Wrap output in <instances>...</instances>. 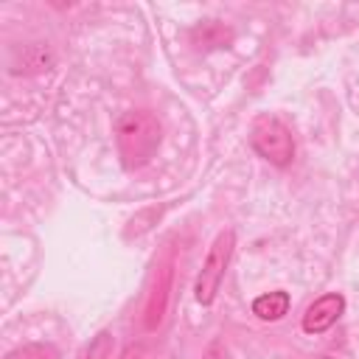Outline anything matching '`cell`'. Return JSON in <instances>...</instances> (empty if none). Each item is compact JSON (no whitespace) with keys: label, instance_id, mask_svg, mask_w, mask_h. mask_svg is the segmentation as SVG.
<instances>
[{"label":"cell","instance_id":"1","mask_svg":"<svg viewBox=\"0 0 359 359\" xmlns=\"http://www.w3.org/2000/svg\"><path fill=\"white\" fill-rule=\"evenodd\" d=\"M115 132H118V149H121L123 163L129 168L143 165L154 154V149L160 143V123H157V118L149 115V112H140V109L137 112H126L118 121Z\"/></svg>","mask_w":359,"mask_h":359},{"label":"cell","instance_id":"2","mask_svg":"<svg viewBox=\"0 0 359 359\" xmlns=\"http://www.w3.org/2000/svg\"><path fill=\"white\" fill-rule=\"evenodd\" d=\"M233 241H236L233 230H222L213 238L210 250H208V258H205V264L199 269V278H196V286H194V294L202 306L213 303L216 294H219V286L224 280V269H227L230 255H233Z\"/></svg>","mask_w":359,"mask_h":359},{"label":"cell","instance_id":"3","mask_svg":"<svg viewBox=\"0 0 359 359\" xmlns=\"http://www.w3.org/2000/svg\"><path fill=\"white\" fill-rule=\"evenodd\" d=\"M250 143H252V149H255L264 160H269L272 165H289L292 157H294L292 132H289L278 118H269V115H261V118L252 123Z\"/></svg>","mask_w":359,"mask_h":359},{"label":"cell","instance_id":"4","mask_svg":"<svg viewBox=\"0 0 359 359\" xmlns=\"http://www.w3.org/2000/svg\"><path fill=\"white\" fill-rule=\"evenodd\" d=\"M342 311H345V297L337 294V292H328V294L317 297L306 309V314H303V331L306 334H323V331H328L342 317Z\"/></svg>","mask_w":359,"mask_h":359},{"label":"cell","instance_id":"5","mask_svg":"<svg viewBox=\"0 0 359 359\" xmlns=\"http://www.w3.org/2000/svg\"><path fill=\"white\" fill-rule=\"evenodd\" d=\"M289 311V294L286 292H269L252 300V314L261 320H280Z\"/></svg>","mask_w":359,"mask_h":359},{"label":"cell","instance_id":"6","mask_svg":"<svg viewBox=\"0 0 359 359\" xmlns=\"http://www.w3.org/2000/svg\"><path fill=\"white\" fill-rule=\"evenodd\" d=\"M6 359H59V351L48 342H31V345H22V348L11 351Z\"/></svg>","mask_w":359,"mask_h":359},{"label":"cell","instance_id":"7","mask_svg":"<svg viewBox=\"0 0 359 359\" xmlns=\"http://www.w3.org/2000/svg\"><path fill=\"white\" fill-rule=\"evenodd\" d=\"M107 348H109V334H98V339H95L79 359H101V356L107 353Z\"/></svg>","mask_w":359,"mask_h":359},{"label":"cell","instance_id":"8","mask_svg":"<svg viewBox=\"0 0 359 359\" xmlns=\"http://www.w3.org/2000/svg\"><path fill=\"white\" fill-rule=\"evenodd\" d=\"M202 359H224V348L216 342V345H210L208 351H205V356Z\"/></svg>","mask_w":359,"mask_h":359}]
</instances>
